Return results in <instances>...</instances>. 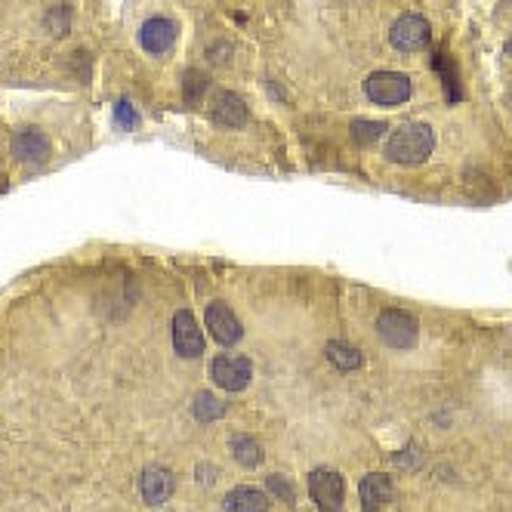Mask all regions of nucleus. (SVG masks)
<instances>
[{
	"label": "nucleus",
	"instance_id": "nucleus-2",
	"mask_svg": "<svg viewBox=\"0 0 512 512\" xmlns=\"http://www.w3.org/2000/svg\"><path fill=\"white\" fill-rule=\"evenodd\" d=\"M377 337L392 349H414L417 337H420L417 318L401 309H386L377 318Z\"/></svg>",
	"mask_w": 512,
	"mask_h": 512
},
{
	"label": "nucleus",
	"instance_id": "nucleus-11",
	"mask_svg": "<svg viewBox=\"0 0 512 512\" xmlns=\"http://www.w3.org/2000/svg\"><path fill=\"white\" fill-rule=\"evenodd\" d=\"M210 118L219 127H244L247 124V105L232 90H219L210 102Z\"/></svg>",
	"mask_w": 512,
	"mask_h": 512
},
{
	"label": "nucleus",
	"instance_id": "nucleus-4",
	"mask_svg": "<svg viewBox=\"0 0 512 512\" xmlns=\"http://www.w3.org/2000/svg\"><path fill=\"white\" fill-rule=\"evenodd\" d=\"M429 41H432V28L420 13H405L389 28V44L398 53H420L429 47Z\"/></svg>",
	"mask_w": 512,
	"mask_h": 512
},
{
	"label": "nucleus",
	"instance_id": "nucleus-5",
	"mask_svg": "<svg viewBox=\"0 0 512 512\" xmlns=\"http://www.w3.org/2000/svg\"><path fill=\"white\" fill-rule=\"evenodd\" d=\"M309 494L318 503V509H324V512H340L343 497H346L343 475L334 472V469H312L309 472Z\"/></svg>",
	"mask_w": 512,
	"mask_h": 512
},
{
	"label": "nucleus",
	"instance_id": "nucleus-21",
	"mask_svg": "<svg viewBox=\"0 0 512 512\" xmlns=\"http://www.w3.org/2000/svg\"><path fill=\"white\" fill-rule=\"evenodd\" d=\"M198 475H201V479H198L201 485H213V482H216V479H213V475H216L213 466H198Z\"/></svg>",
	"mask_w": 512,
	"mask_h": 512
},
{
	"label": "nucleus",
	"instance_id": "nucleus-7",
	"mask_svg": "<svg viewBox=\"0 0 512 512\" xmlns=\"http://www.w3.org/2000/svg\"><path fill=\"white\" fill-rule=\"evenodd\" d=\"M250 377H253V361L247 355H216L213 358V380L219 389L241 392V389H247Z\"/></svg>",
	"mask_w": 512,
	"mask_h": 512
},
{
	"label": "nucleus",
	"instance_id": "nucleus-6",
	"mask_svg": "<svg viewBox=\"0 0 512 512\" xmlns=\"http://www.w3.org/2000/svg\"><path fill=\"white\" fill-rule=\"evenodd\" d=\"M204 321H207L210 337H213L219 346H235V343H241V337H244V327H241L238 315H235L223 300H213V303L207 306Z\"/></svg>",
	"mask_w": 512,
	"mask_h": 512
},
{
	"label": "nucleus",
	"instance_id": "nucleus-8",
	"mask_svg": "<svg viewBox=\"0 0 512 512\" xmlns=\"http://www.w3.org/2000/svg\"><path fill=\"white\" fill-rule=\"evenodd\" d=\"M361 503H364V512H398V497H395V485L389 475L383 472H371L361 479Z\"/></svg>",
	"mask_w": 512,
	"mask_h": 512
},
{
	"label": "nucleus",
	"instance_id": "nucleus-22",
	"mask_svg": "<svg viewBox=\"0 0 512 512\" xmlns=\"http://www.w3.org/2000/svg\"><path fill=\"white\" fill-rule=\"evenodd\" d=\"M503 50H506V56H512V38H509V41L503 44Z\"/></svg>",
	"mask_w": 512,
	"mask_h": 512
},
{
	"label": "nucleus",
	"instance_id": "nucleus-14",
	"mask_svg": "<svg viewBox=\"0 0 512 512\" xmlns=\"http://www.w3.org/2000/svg\"><path fill=\"white\" fill-rule=\"evenodd\" d=\"M269 494L256 488H232L223 500L226 512H269Z\"/></svg>",
	"mask_w": 512,
	"mask_h": 512
},
{
	"label": "nucleus",
	"instance_id": "nucleus-13",
	"mask_svg": "<svg viewBox=\"0 0 512 512\" xmlns=\"http://www.w3.org/2000/svg\"><path fill=\"white\" fill-rule=\"evenodd\" d=\"M176 488V479H173V472L164 469V466H149L142 472V479H139V491H142V500L149 503V506H158L164 503Z\"/></svg>",
	"mask_w": 512,
	"mask_h": 512
},
{
	"label": "nucleus",
	"instance_id": "nucleus-10",
	"mask_svg": "<svg viewBox=\"0 0 512 512\" xmlns=\"http://www.w3.org/2000/svg\"><path fill=\"white\" fill-rule=\"evenodd\" d=\"M173 349L182 358H198L204 355V334L198 331V321L189 309H179L173 315Z\"/></svg>",
	"mask_w": 512,
	"mask_h": 512
},
{
	"label": "nucleus",
	"instance_id": "nucleus-18",
	"mask_svg": "<svg viewBox=\"0 0 512 512\" xmlns=\"http://www.w3.org/2000/svg\"><path fill=\"white\" fill-rule=\"evenodd\" d=\"M223 414H226V405H223V401H216L210 392H201L195 398V417L198 420H216V417H223Z\"/></svg>",
	"mask_w": 512,
	"mask_h": 512
},
{
	"label": "nucleus",
	"instance_id": "nucleus-17",
	"mask_svg": "<svg viewBox=\"0 0 512 512\" xmlns=\"http://www.w3.org/2000/svg\"><path fill=\"white\" fill-rule=\"evenodd\" d=\"M386 130H389V127H386L383 121H364V118H355V121H352V136H355V142H361V145L377 142Z\"/></svg>",
	"mask_w": 512,
	"mask_h": 512
},
{
	"label": "nucleus",
	"instance_id": "nucleus-9",
	"mask_svg": "<svg viewBox=\"0 0 512 512\" xmlns=\"http://www.w3.org/2000/svg\"><path fill=\"white\" fill-rule=\"evenodd\" d=\"M176 34H179V28H176L173 19H167V16H152V19H145L142 28H139V44H142L145 53L164 56V53L173 50Z\"/></svg>",
	"mask_w": 512,
	"mask_h": 512
},
{
	"label": "nucleus",
	"instance_id": "nucleus-16",
	"mask_svg": "<svg viewBox=\"0 0 512 512\" xmlns=\"http://www.w3.org/2000/svg\"><path fill=\"white\" fill-rule=\"evenodd\" d=\"M327 358H331L340 371H355L358 364H361V352L355 346L343 343V340H331V343H327Z\"/></svg>",
	"mask_w": 512,
	"mask_h": 512
},
{
	"label": "nucleus",
	"instance_id": "nucleus-20",
	"mask_svg": "<svg viewBox=\"0 0 512 512\" xmlns=\"http://www.w3.org/2000/svg\"><path fill=\"white\" fill-rule=\"evenodd\" d=\"M115 121H118L121 130H133V127L139 124V115L133 112V105H130L127 99L118 102V108H115Z\"/></svg>",
	"mask_w": 512,
	"mask_h": 512
},
{
	"label": "nucleus",
	"instance_id": "nucleus-12",
	"mask_svg": "<svg viewBox=\"0 0 512 512\" xmlns=\"http://www.w3.org/2000/svg\"><path fill=\"white\" fill-rule=\"evenodd\" d=\"M13 152L22 164H34L41 167L50 158V139L38 130V127H28L22 133H16L13 139Z\"/></svg>",
	"mask_w": 512,
	"mask_h": 512
},
{
	"label": "nucleus",
	"instance_id": "nucleus-15",
	"mask_svg": "<svg viewBox=\"0 0 512 512\" xmlns=\"http://www.w3.org/2000/svg\"><path fill=\"white\" fill-rule=\"evenodd\" d=\"M229 448H232L235 460L247 469H256L263 463V448L256 445V438H250V435H235L229 442Z\"/></svg>",
	"mask_w": 512,
	"mask_h": 512
},
{
	"label": "nucleus",
	"instance_id": "nucleus-19",
	"mask_svg": "<svg viewBox=\"0 0 512 512\" xmlns=\"http://www.w3.org/2000/svg\"><path fill=\"white\" fill-rule=\"evenodd\" d=\"M269 491H272L275 497H281L284 503H294V500H297L294 485H290V479H284V475H269Z\"/></svg>",
	"mask_w": 512,
	"mask_h": 512
},
{
	"label": "nucleus",
	"instance_id": "nucleus-1",
	"mask_svg": "<svg viewBox=\"0 0 512 512\" xmlns=\"http://www.w3.org/2000/svg\"><path fill=\"white\" fill-rule=\"evenodd\" d=\"M432 149H435V130L429 124H423V121H408L389 136L383 155L392 164L414 167V164H423L432 155Z\"/></svg>",
	"mask_w": 512,
	"mask_h": 512
},
{
	"label": "nucleus",
	"instance_id": "nucleus-3",
	"mask_svg": "<svg viewBox=\"0 0 512 512\" xmlns=\"http://www.w3.org/2000/svg\"><path fill=\"white\" fill-rule=\"evenodd\" d=\"M411 78L401 75V71H374V75L364 81V96L374 105H401L411 99Z\"/></svg>",
	"mask_w": 512,
	"mask_h": 512
}]
</instances>
